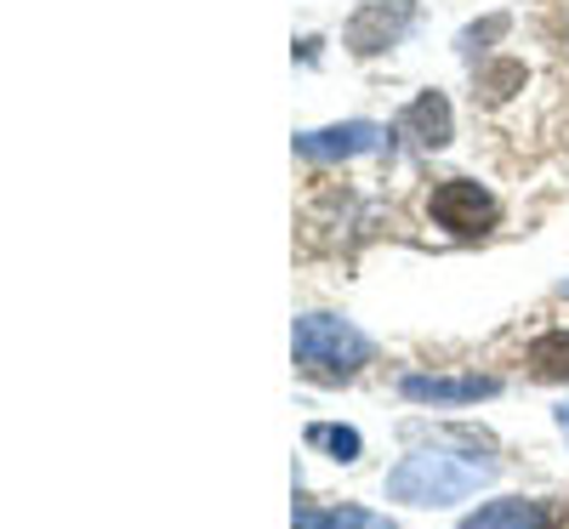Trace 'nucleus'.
Here are the masks:
<instances>
[{
  "instance_id": "1",
  "label": "nucleus",
  "mask_w": 569,
  "mask_h": 529,
  "mask_svg": "<svg viewBox=\"0 0 569 529\" xmlns=\"http://www.w3.org/2000/svg\"><path fill=\"white\" fill-rule=\"evenodd\" d=\"M490 478H496V456L427 445V450H410L388 472V501H405V507H450V501L479 496Z\"/></svg>"
},
{
  "instance_id": "2",
  "label": "nucleus",
  "mask_w": 569,
  "mask_h": 529,
  "mask_svg": "<svg viewBox=\"0 0 569 529\" xmlns=\"http://www.w3.org/2000/svg\"><path fill=\"white\" fill-rule=\"evenodd\" d=\"M291 353H297V370L308 381H319V388H342V381H353L370 365V336H359L337 313H302L291 325Z\"/></svg>"
},
{
  "instance_id": "3",
  "label": "nucleus",
  "mask_w": 569,
  "mask_h": 529,
  "mask_svg": "<svg viewBox=\"0 0 569 529\" xmlns=\"http://www.w3.org/2000/svg\"><path fill=\"white\" fill-rule=\"evenodd\" d=\"M427 217H433L445 233H456V239H485L501 222V200L490 194L485 182H472V177H445L433 194H427Z\"/></svg>"
},
{
  "instance_id": "4",
  "label": "nucleus",
  "mask_w": 569,
  "mask_h": 529,
  "mask_svg": "<svg viewBox=\"0 0 569 529\" xmlns=\"http://www.w3.org/2000/svg\"><path fill=\"white\" fill-rule=\"evenodd\" d=\"M416 23V0H365V7L348 18L342 40L353 58H376L388 52V46H399V34Z\"/></svg>"
},
{
  "instance_id": "5",
  "label": "nucleus",
  "mask_w": 569,
  "mask_h": 529,
  "mask_svg": "<svg viewBox=\"0 0 569 529\" xmlns=\"http://www.w3.org/2000/svg\"><path fill=\"white\" fill-rule=\"evenodd\" d=\"M399 393L410 405H479L501 393V376H405Z\"/></svg>"
},
{
  "instance_id": "6",
  "label": "nucleus",
  "mask_w": 569,
  "mask_h": 529,
  "mask_svg": "<svg viewBox=\"0 0 569 529\" xmlns=\"http://www.w3.org/2000/svg\"><path fill=\"white\" fill-rule=\"evenodd\" d=\"M376 142H382V126L342 120V126H325V131H302L297 137V154L302 160H353V154H370Z\"/></svg>"
},
{
  "instance_id": "7",
  "label": "nucleus",
  "mask_w": 569,
  "mask_h": 529,
  "mask_svg": "<svg viewBox=\"0 0 569 529\" xmlns=\"http://www.w3.org/2000/svg\"><path fill=\"white\" fill-rule=\"evenodd\" d=\"M552 523H558V507L512 496V501H490V507H479L472 518H461L456 529H552Z\"/></svg>"
},
{
  "instance_id": "8",
  "label": "nucleus",
  "mask_w": 569,
  "mask_h": 529,
  "mask_svg": "<svg viewBox=\"0 0 569 529\" xmlns=\"http://www.w3.org/2000/svg\"><path fill=\"white\" fill-rule=\"evenodd\" d=\"M399 131L416 137L421 149H445V142H450V103H445V91H421V98L399 114Z\"/></svg>"
},
{
  "instance_id": "9",
  "label": "nucleus",
  "mask_w": 569,
  "mask_h": 529,
  "mask_svg": "<svg viewBox=\"0 0 569 529\" xmlns=\"http://www.w3.org/2000/svg\"><path fill=\"white\" fill-rule=\"evenodd\" d=\"M302 445L308 450H330V461H342V467H353L359 456H365V439L353 427H337V421H313L308 432H302Z\"/></svg>"
},
{
  "instance_id": "10",
  "label": "nucleus",
  "mask_w": 569,
  "mask_h": 529,
  "mask_svg": "<svg viewBox=\"0 0 569 529\" xmlns=\"http://www.w3.org/2000/svg\"><path fill=\"white\" fill-rule=\"evenodd\" d=\"M525 359H530V376H541V381H563V376H569V330H547V336H536Z\"/></svg>"
},
{
  "instance_id": "11",
  "label": "nucleus",
  "mask_w": 569,
  "mask_h": 529,
  "mask_svg": "<svg viewBox=\"0 0 569 529\" xmlns=\"http://www.w3.org/2000/svg\"><path fill=\"white\" fill-rule=\"evenodd\" d=\"M512 91H525V63H518V58H501V63L479 69V91H472V98H485V103H507Z\"/></svg>"
},
{
  "instance_id": "12",
  "label": "nucleus",
  "mask_w": 569,
  "mask_h": 529,
  "mask_svg": "<svg viewBox=\"0 0 569 529\" xmlns=\"http://www.w3.org/2000/svg\"><path fill=\"white\" fill-rule=\"evenodd\" d=\"M319 529H399V523L370 507H337V512H319Z\"/></svg>"
},
{
  "instance_id": "13",
  "label": "nucleus",
  "mask_w": 569,
  "mask_h": 529,
  "mask_svg": "<svg viewBox=\"0 0 569 529\" xmlns=\"http://www.w3.org/2000/svg\"><path fill=\"white\" fill-rule=\"evenodd\" d=\"M496 34H507V12L485 18L479 29H467V34H461V52H479V40H496Z\"/></svg>"
},
{
  "instance_id": "14",
  "label": "nucleus",
  "mask_w": 569,
  "mask_h": 529,
  "mask_svg": "<svg viewBox=\"0 0 569 529\" xmlns=\"http://www.w3.org/2000/svg\"><path fill=\"white\" fill-rule=\"evenodd\" d=\"M558 432H563V439H569V405H558Z\"/></svg>"
}]
</instances>
